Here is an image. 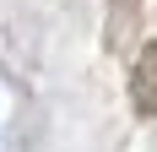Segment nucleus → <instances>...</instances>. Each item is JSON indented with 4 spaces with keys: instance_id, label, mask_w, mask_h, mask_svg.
<instances>
[{
    "instance_id": "f257e3e1",
    "label": "nucleus",
    "mask_w": 157,
    "mask_h": 152,
    "mask_svg": "<svg viewBox=\"0 0 157 152\" xmlns=\"http://www.w3.org/2000/svg\"><path fill=\"white\" fill-rule=\"evenodd\" d=\"M130 87H136V103H141L146 114H157V44H152V49H141Z\"/></svg>"
}]
</instances>
